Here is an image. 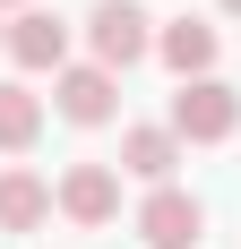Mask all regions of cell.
<instances>
[{
	"instance_id": "obj_1",
	"label": "cell",
	"mask_w": 241,
	"mask_h": 249,
	"mask_svg": "<svg viewBox=\"0 0 241 249\" xmlns=\"http://www.w3.org/2000/svg\"><path fill=\"white\" fill-rule=\"evenodd\" d=\"M164 129L181 138V146H224L241 129V95L224 86V77H181V95H172Z\"/></svg>"
},
{
	"instance_id": "obj_2",
	"label": "cell",
	"mask_w": 241,
	"mask_h": 249,
	"mask_svg": "<svg viewBox=\"0 0 241 249\" xmlns=\"http://www.w3.org/2000/svg\"><path fill=\"white\" fill-rule=\"evenodd\" d=\"M86 43H95V60L103 69H138L146 52H155V18H146L138 0H95V18H86Z\"/></svg>"
},
{
	"instance_id": "obj_3",
	"label": "cell",
	"mask_w": 241,
	"mask_h": 249,
	"mask_svg": "<svg viewBox=\"0 0 241 249\" xmlns=\"http://www.w3.org/2000/svg\"><path fill=\"white\" fill-rule=\"evenodd\" d=\"M52 103H60V121H78V129H103L120 112V77L103 69V60H69V69L52 77Z\"/></svg>"
},
{
	"instance_id": "obj_4",
	"label": "cell",
	"mask_w": 241,
	"mask_h": 249,
	"mask_svg": "<svg viewBox=\"0 0 241 249\" xmlns=\"http://www.w3.org/2000/svg\"><path fill=\"white\" fill-rule=\"evenodd\" d=\"M198 232H207V206L190 198V189H146L138 198V241L146 249H198Z\"/></svg>"
},
{
	"instance_id": "obj_5",
	"label": "cell",
	"mask_w": 241,
	"mask_h": 249,
	"mask_svg": "<svg viewBox=\"0 0 241 249\" xmlns=\"http://www.w3.org/2000/svg\"><path fill=\"white\" fill-rule=\"evenodd\" d=\"M9 60H18V69H35V77H60L69 69V18H60V9H18V18H9Z\"/></svg>"
},
{
	"instance_id": "obj_6",
	"label": "cell",
	"mask_w": 241,
	"mask_h": 249,
	"mask_svg": "<svg viewBox=\"0 0 241 249\" xmlns=\"http://www.w3.org/2000/svg\"><path fill=\"white\" fill-rule=\"evenodd\" d=\"M52 206H60L69 224L103 232V224L120 215V172H112V163H69V172H60V189H52Z\"/></svg>"
},
{
	"instance_id": "obj_7",
	"label": "cell",
	"mask_w": 241,
	"mask_h": 249,
	"mask_svg": "<svg viewBox=\"0 0 241 249\" xmlns=\"http://www.w3.org/2000/svg\"><path fill=\"white\" fill-rule=\"evenodd\" d=\"M216 52H224V35L207 18H172V26H155V60H164L172 77H216Z\"/></svg>"
},
{
	"instance_id": "obj_8",
	"label": "cell",
	"mask_w": 241,
	"mask_h": 249,
	"mask_svg": "<svg viewBox=\"0 0 241 249\" xmlns=\"http://www.w3.org/2000/svg\"><path fill=\"white\" fill-rule=\"evenodd\" d=\"M172 163H181V138H172L164 121L120 138V172H129V180H146V189H164V180H172Z\"/></svg>"
},
{
	"instance_id": "obj_9",
	"label": "cell",
	"mask_w": 241,
	"mask_h": 249,
	"mask_svg": "<svg viewBox=\"0 0 241 249\" xmlns=\"http://www.w3.org/2000/svg\"><path fill=\"white\" fill-rule=\"evenodd\" d=\"M43 215H52V180L26 172V163H9L0 172V232H35Z\"/></svg>"
},
{
	"instance_id": "obj_10",
	"label": "cell",
	"mask_w": 241,
	"mask_h": 249,
	"mask_svg": "<svg viewBox=\"0 0 241 249\" xmlns=\"http://www.w3.org/2000/svg\"><path fill=\"white\" fill-rule=\"evenodd\" d=\"M43 138V95L35 86H0V155H26Z\"/></svg>"
},
{
	"instance_id": "obj_11",
	"label": "cell",
	"mask_w": 241,
	"mask_h": 249,
	"mask_svg": "<svg viewBox=\"0 0 241 249\" xmlns=\"http://www.w3.org/2000/svg\"><path fill=\"white\" fill-rule=\"evenodd\" d=\"M216 9H224V18H241V0H216Z\"/></svg>"
},
{
	"instance_id": "obj_12",
	"label": "cell",
	"mask_w": 241,
	"mask_h": 249,
	"mask_svg": "<svg viewBox=\"0 0 241 249\" xmlns=\"http://www.w3.org/2000/svg\"><path fill=\"white\" fill-rule=\"evenodd\" d=\"M0 9H35V0H0Z\"/></svg>"
},
{
	"instance_id": "obj_13",
	"label": "cell",
	"mask_w": 241,
	"mask_h": 249,
	"mask_svg": "<svg viewBox=\"0 0 241 249\" xmlns=\"http://www.w3.org/2000/svg\"><path fill=\"white\" fill-rule=\"evenodd\" d=\"M0 43H9V18H0Z\"/></svg>"
}]
</instances>
